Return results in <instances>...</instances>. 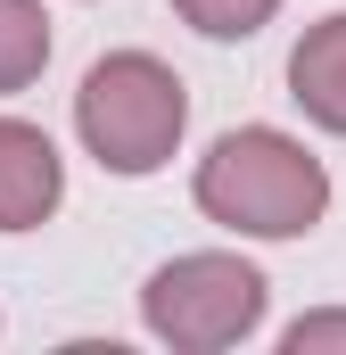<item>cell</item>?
Here are the masks:
<instances>
[{
    "instance_id": "obj_1",
    "label": "cell",
    "mask_w": 346,
    "mask_h": 355,
    "mask_svg": "<svg viewBox=\"0 0 346 355\" xmlns=\"http://www.w3.org/2000/svg\"><path fill=\"white\" fill-rule=\"evenodd\" d=\"M198 207H206L215 223H231V232L289 240V232L322 223L330 174H322V157H305L289 132L248 124V132H223V141L206 149V166H198Z\"/></svg>"
},
{
    "instance_id": "obj_2",
    "label": "cell",
    "mask_w": 346,
    "mask_h": 355,
    "mask_svg": "<svg viewBox=\"0 0 346 355\" xmlns=\"http://www.w3.org/2000/svg\"><path fill=\"white\" fill-rule=\"evenodd\" d=\"M75 124H83L91 157L107 174H157L190 124V99H181V75L149 50H116L99 58L75 91Z\"/></svg>"
},
{
    "instance_id": "obj_3",
    "label": "cell",
    "mask_w": 346,
    "mask_h": 355,
    "mask_svg": "<svg viewBox=\"0 0 346 355\" xmlns=\"http://www.w3.org/2000/svg\"><path fill=\"white\" fill-rule=\"evenodd\" d=\"M140 314L165 347H190V355H215L231 339H248L264 322V272L239 265V257H173L165 272H149L140 289Z\"/></svg>"
},
{
    "instance_id": "obj_4",
    "label": "cell",
    "mask_w": 346,
    "mask_h": 355,
    "mask_svg": "<svg viewBox=\"0 0 346 355\" xmlns=\"http://www.w3.org/2000/svg\"><path fill=\"white\" fill-rule=\"evenodd\" d=\"M58 198H66V166H58L50 132L0 116V232H33Z\"/></svg>"
},
{
    "instance_id": "obj_5",
    "label": "cell",
    "mask_w": 346,
    "mask_h": 355,
    "mask_svg": "<svg viewBox=\"0 0 346 355\" xmlns=\"http://www.w3.org/2000/svg\"><path fill=\"white\" fill-rule=\"evenodd\" d=\"M289 91L313 124L346 132V17H322L297 50H289Z\"/></svg>"
},
{
    "instance_id": "obj_6",
    "label": "cell",
    "mask_w": 346,
    "mask_h": 355,
    "mask_svg": "<svg viewBox=\"0 0 346 355\" xmlns=\"http://www.w3.org/2000/svg\"><path fill=\"white\" fill-rule=\"evenodd\" d=\"M50 67V17L42 0H0V91H25Z\"/></svg>"
},
{
    "instance_id": "obj_7",
    "label": "cell",
    "mask_w": 346,
    "mask_h": 355,
    "mask_svg": "<svg viewBox=\"0 0 346 355\" xmlns=\"http://www.w3.org/2000/svg\"><path fill=\"white\" fill-rule=\"evenodd\" d=\"M173 8H181L198 33H215V42H239V33H256L280 0H173Z\"/></svg>"
},
{
    "instance_id": "obj_8",
    "label": "cell",
    "mask_w": 346,
    "mask_h": 355,
    "mask_svg": "<svg viewBox=\"0 0 346 355\" xmlns=\"http://www.w3.org/2000/svg\"><path fill=\"white\" fill-rule=\"evenodd\" d=\"M322 347H346V314H313L289 331V355H322Z\"/></svg>"
}]
</instances>
